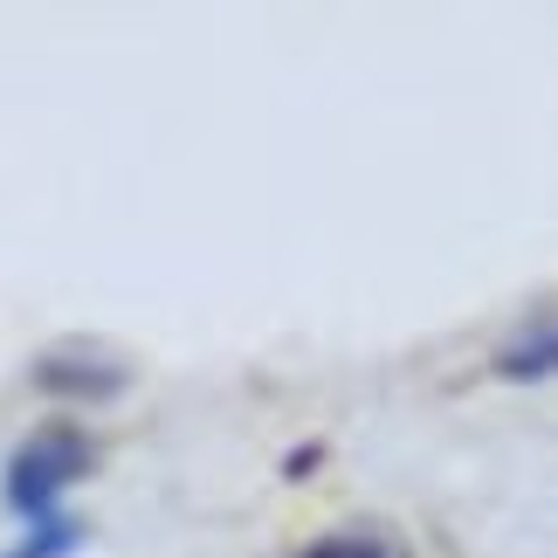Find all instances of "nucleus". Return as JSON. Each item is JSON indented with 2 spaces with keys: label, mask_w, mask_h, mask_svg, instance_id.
<instances>
[{
  "label": "nucleus",
  "mask_w": 558,
  "mask_h": 558,
  "mask_svg": "<svg viewBox=\"0 0 558 558\" xmlns=\"http://www.w3.org/2000/svg\"><path fill=\"white\" fill-rule=\"evenodd\" d=\"M296 558H414V551H407V538L386 531V524H338L325 538H311Z\"/></svg>",
  "instance_id": "3"
},
{
  "label": "nucleus",
  "mask_w": 558,
  "mask_h": 558,
  "mask_svg": "<svg viewBox=\"0 0 558 558\" xmlns=\"http://www.w3.org/2000/svg\"><path fill=\"white\" fill-rule=\"evenodd\" d=\"M35 386L56 393V400L97 407V400H118L124 386H132V366H124L118 352H104V345H49L35 359Z\"/></svg>",
  "instance_id": "2"
},
{
  "label": "nucleus",
  "mask_w": 558,
  "mask_h": 558,
  "mask_svg": "<svg viewBox=\"0 0 558 558\" xmlns=\"http://www.w3.org/2000/svg\"><path fill=\"white\" fill-rule=\"evenodd\" d=\"M90 462H97L90 435H83L76 421H49V427H35V435L8 456V483H0V497H8V510L21 524H49V518H62V497L90 476Z\"/></svg>",
  "instance_id": "1"
},
{
  "label": "nucleus",
  "mask_w": 558,
  "mask_h": 558,
  "mask_svg": "<svg viewBox=\"0 0 558 558\" xmlns=\"http://www.w3.org/2000/svg\"><path fill=\"white\" fill-rule=\"evenodd\" d=\"M497 373L510 379H558V317L538 331H524V338H510V345L497 352Z\"/></svg>",
  "instance_id": "4"
},
{
  "label": "nucleus",
  "mask_w": 558,
  "mask_h": 558,
  "mask_svg": "<svg viewBox=\"0 0 558 558\" xmlns=\"http://www.w3.org/2000/svg\"><path fill=\"white\" fill-rule=\"evenodd\" d=\"M76 545H83V524L76 518H49V524H28L0 558H70Z\"/></svg>",
  "instance_id": "5"
}]
</instances>
